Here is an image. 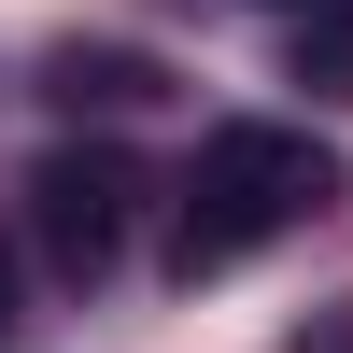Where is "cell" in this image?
Returning <instances> with one entry per match:
<instances>
[{
	"label": "cell",
	"instance_id": "obj_1",
	"mask_svg": "<svg viewBox=\"0 0 353 353\" xmlns=\"http://www.w3.org/2000/svg\"><path fill=\"white\" fill-rule=\"evenodd\" d=\"M339 198V156L311 128H212L198 141V184H184V241H170V269H241L254 241H283V226H311Z\"/></svg>",
	"mask_w": 353,
	"mask_h": 353
},
{
	"label": "cell",
	"instance_id": "obj_2",
	"mask_svg": "<svg viewBox=\"0 0 353 353\" xmlns=\"http://www.w3.org/2000/svg\"><path fill=\"white\" fill-rule=\"evenodd\" d=\"M128 156H99V141H71V156L28 170V241L57 254V283H113V254H128Z\"/></svg>",
	"mask_w": 353,
	"mask_h": 353
},
{
	"label": "cell",
	"instance_id": "obj_3",
	"mask_svg": "<svg viewBox=\"0 0 353 353\" xmlns=\"http://www.w3.org/2000/svg\"><path fill=\"white\" fill-rule=\"evenodd\" d=\"M57 99H71V113H141V99H170V71H156V57H141V43H57Z\"/></svg>",
	"mask_w": 353,
	"mask_h": 353
},
{
	"label": "cell",
	"instance_id": "obj_4",
	"mask_svg": "<svg viewBox=\"0 0 353 353\" xmlns=\"http://www.w3.org/2000/svg\"><path fill=\"white\" fill-rule=\"evenodd\" d=\"M297 85L353 99V14H311V28H297Z\"/></svg>",
	"mask_w": 353,
	"mask_h": 353
},
{
	"label": "cell",
	"instance_id": "obj_5",
	"mask_svg": "<svg viewBox=\"0 0 353 353\" xmlns=\"http://www.w3.org/2000/svg\"><path fill=\"white\" fill-rule=\"evenodd\" d=\"M0 339H14V269H0Z\"/></svg>",
	"mask_w": 353,
	"mask_h": 353
}]
</instances>
